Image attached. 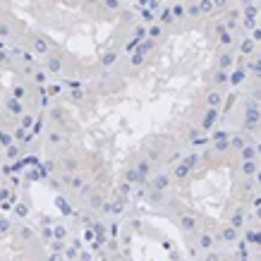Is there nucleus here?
I'll use <instances>...</instances> for the list:
<instances>
[]
</instances>
